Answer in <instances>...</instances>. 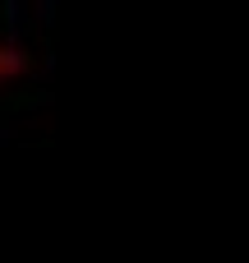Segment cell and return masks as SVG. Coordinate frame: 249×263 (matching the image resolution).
Instances as JSON below:
<instances>
[{
    "mask_svg": "<svg viewBox=\"0 0 249 263\" xmlns=\"http://www.w3.org/2000/svg\"><path fill=\"white\" fill-rule=\"evenodd\" d=\"M18 65H23V60H18V51L0 37V83H5V79H14V74H18Z\"/></svg>",
    "mask_w": 249,
    "mask_h": 263,
    "instance_id": "1",
    "label": "cell"
}]
</instances>
